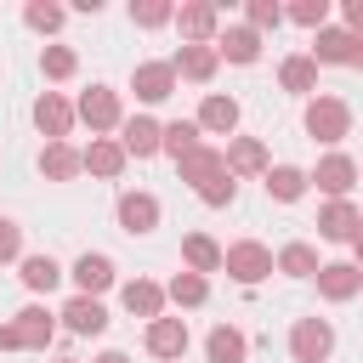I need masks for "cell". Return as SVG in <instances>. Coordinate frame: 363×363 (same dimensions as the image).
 Returning a JSON list of instances; mask_svg holds the SVG:
<instances>
[{
  "label": "cell",
  "instance_id": "cell-1",
  "mask_svg": "<svg viewBox=\"0 0 363 363\" xmlns=\"http://www.w3.org/2000/svg\"><path fill=\"white\" fill-rule=\"evenodd\" d=\"M221 272H227L233 284L255 289V284L272 272V250H267L261 238H238V244H227V250H221Z\"/></svg>",
  "mask_w": 363,
  "mask_h": 363
},
{
  "label": "cell",
  "instance_id": "cell-2",
  "mask_svg": "<svg viewBox=\"0 0 363 363\" xmlns=\"http://www.w3.org/2000/svg\"><path fill=\"white\" fill-rule=\"evenodd\" d=\"M306 136L323 142V147L346 142V136H352V108H346L340 96H312V102H306Z\"/></svg>",
  "mask_w": 363,
  "mask_h": 363
},
{
  "label": "cell",
  "instance_id": "cell-3",
  "mask_svg": "<svg viewBox=\"0 0 363 363\" xmlns=\"http://www.w3.org/2000/svg\"><path fill=\"white\" fill-rule=\"evenodd\" d=\"M318 238L363 250V216H357V204H352V199H329V204L318 210Z\"/></svg>",
  "mask_w": 363,
  "mask_h": 363
},
{
  "label": "cell",
  "instance_id": "cell-4",
  "mask_svg": "<svg viewBox=\"0 0 363 363\" xmlns=\"http://www.w3.org/2000/svg\"><path fill=\"white\" fill-rule=\"evenodd\" d=\"M329 352H335V329H329L323 318H295V329H289V357H295V363H329Z\"/></svg>",
  "mask_w": 363,
  "mask_h": 363
},
{
  "label": "cell",
  "instance_id": "cell-5",
  "mask_svg": "<svg viewBox=\"0 0 363 363\" xmlns=\"http://www.w3.org/2000/svg\"><path fill=\"white\" fill-rule=\"evenodd\" d=\"M170 23L182 28L187 45H210V40L221 34V6H210V0H187V6L170 11Z\"/></svg>",
  "mask_w": 363,
  "mask_h": 363
},
{
  "label": "cell",
  "instance_id": "cell-6",
  "mask_svg": "<svg viewBox=\"0 0 363 363\" xmlns=\"http://www.w3.org/2000/svg\"><path fill=\"white\" fill-rule=\"evenodd\" d=\"M74 119H85L91 125V136H102V130H119V91L113 85H91L79 102H74Z\"/></svg>",
  "mask_w": 363,
  "mask_h": 363
},
{
  "label": "cell",
  "instance_id": "cell-7",
  "mask_svg": "<svg viewBox=\"0 0 363 363\" xmlns=\"http://www.w3.org/2000/svg\"><path fill=\"white\" fill-rule=\"evenodd\" d=\"M34 125H40L45 142H68V130H74V102H68L62 91H40V96H34Z\"/></svg>",
  "mask_w": 363,
  "mask_h": 363
},
{
  "label": "cell",
  "instance_id": "cell-8",
  "mask_svg": "<svg viewBox=\"0 0 363 363\" xmlns=\"http://www.w3.org/2000/svg\"><path fill=\"white\" fill-rule=\"evenodd\" d=\"M318 182V193H329V199H352V187H357V164H352V153H329V159H318V170L306 176V187Z\"/></svg>",
  "mask_w": 363,
  "mask_h": 363
},
{
  "label": "cell",
  "instance_id": "cell-9",
  "mask_svg": "<svg viewBox=\"0 0 363 363\" xmlns=\"http://www.w3.org/2000/svg\"><path fill=\"white\" fill-rule=\"evenodd\" d=\"M318 295L323 301H352L357 289H363V267L357 261H318Z\"/></svg>",
  "mask_w": 363,
  "mask_h": 363
},
{
  "label": "cell",
  "instance_id": "cell-10",
  "mask_svg": "<svg viewBox=\"0 0 363 363\" xmlns=\"http://www.w3.org/2000/svg\"><path fill=\"white\" fill-rule=\"evenodd\" d=\"M113 216H119V227H125L130 238H147V233L159 227V199H153V193H119Z\"/></svg>",
  "mask_w": 363,
  "mask_h": 363
},
{
  "label": "cell",
  "instance_id": "cell-11",
  "mask_svg": "<svg viewBox=\"0 0 363 363\" xmlns=\"http://www.w3.org/2000/svg\"><path fill=\"white\" fill-rule=\"evenodd\" d=\"M306 57L312 62H346V68H357L363 62V40H352L346 28H318V40H312Z\"/></svg>",
  "mask_w": 363,
  "mask_h": 363
},
{
  "label": "cell",
  "instance_id": "cell-12",
  "mask_svg": "<svg viewBox=\"0 0 363 363\" xmlns=\"http://www.w3.org/2000/svg\"><path fill=\"white\" fill-rule=\"evenodd\" d=\"M119 153L125 159H153L159 153V119H147V113H136V119H119Z\"/></svg>",
  "mask_w": 363,
  "mask_h": 363
},
{
  "label": "cell",
  "instance_id": "cell-13",
  "mask_svg": "<svg viewBox=\"0 0 363 363\" xmlns=\"http://www.w3.org/2000/svg\"><path fill=\"white\" fill-rule=\"evenodd\" d=\"M125 164H130V159L119 153L113 136H91V147H79V170H91V176H102V182H119Z\"/></svg>",
  "mask_w": 363,
  "mask_h": 363
},
{
  "label": "cell",
  "instance_id": "cell-14",
  "mask_svg": "<svg viewBox=\"0 0 363 363\" xmlns=\"http://www.w3.org/2000/svg\"><path fill=\"white\" fill-rule=\"evenodd\" d=\"M68 278H74V289H79V295H91V301H96L102 289H113V261H108L102 250H85V255L68 267Z\"/></svg>",
  "mask_w": 363,
  "mask_h": 363
},
{
  "label": "cell",
  "instance_id": "cell-15",
  "mask_svg": "<svg viewBox=\"0 0 363 363\" xmlns=\"http://www.w3.org/2000/svg\"><path fill=\"white\" fill-rule=\"evenodd\" d=\"M11 329H17V352H45L51 335H57V318H51L45 306H23Z\"/></svg>",
  "mask_w": 363,
  "mask_h": 363
},
{
  "label": "cell",
  "instance_id": "cell-16",
  "mask_svg": "<svg viewBox=\"0 0 363 363\" xmlns=\"http://www.w3.org/2000/svg\"><path fill=\"white\" fill-rule=\"evenodd\" d=\"M210 45H216V57H227V62H244V68L261 57V34H255V28H244V23H227V28H221Z\"/></svg>",
  "mask_w": 363,
  "mask_h": 363
},
{
  "label": "cell",
  "instance_id": "cell-17",
  "mask_svg": "<svg viewBox=\"0 0 363 363\" xmlns=\"http://www.w3.org/2000/svg\"><path fill=\"white\" fill-rule=\"evenodd\" d=\"M170 68H176V79L210 85V79H216V68H221V57H216V45H182V51L170 57Z\"/></svg>",
  "mask_w": 363,
  "mask_h": 363
},
{
  "label": "cell",
  "instance_id": "cell-18",
  "mask_svg": "<svg viewBox=\"0 0 363 363\" xmlns=\"http://www.w3.org/2000/svg\"><path fill=\"white\" fill-rule=\"evenodd\" d=\"M130 91H136V102H164V96L176 91V68H170V62H136Z\"/></svg>",
  "mask_w": 363,
  "mask_h": 363
},
{
  "label": "cell",
  "instance_id": "cell-19",
  "mask_svg": "<svg viewBox=\"0 0 363 363\" xmlns=\"http://www.w3.org/2000/svg\"><path fill=\"white\" fill-rule=\"evenodd\" d=\"M193 125H199V136H204V130H210V136H233V130H238V102L221 96V91H210V96L199 102V119H193Z\"/></svg>",
  "mask_w": 363,
  "mask_h": 363
},
{
  "label": "cell",
  "instance_id": "cell-20",
  "mask_svg": "<svg viewBox=\"0 0 363 363\" xmlns=\"http://www.w3.org/2000/svg\"><path fill=\"white\" fill-rule=\"evenodd\" d=\"M142 340H147V352H153V357H182L193 335H187V318H153Z\"/></svg>",
  "mask_w": 363,
  "mask_h": 363
},
{
  "label": "cell",
  "instance_id": "cell-21",
  "mask_svg": "<svg viewBox=\"0 0 363 363\" xmlns=\"http://www.w3.org/2000/svg\"><path fill=\"white\" fill-rule=\"evenodd\" d=\"M221 164H227V176H233V182H238V176H267V142L238 136V142L221 153Z\"/></svg>",
  "mask_w": 363,
  "mask_h": 363
},
{
  "label": "cell",
  "instance_id": "cell-22",
  "mask_svg": "<svg viewBox=\"0 0 363 363\" xmlns=\"http://www.w3.org/2000/svg\"><path fill=\"white\" fill-rule=\"evenodd\" d=\"M119 301H125V312H130V318H147V323H153V318H164V289H159L153 278H130V284L119 289Z\"/></svg>",
  "mask_w": 363,
  "mask_h": 363
},
{
  "label": "cell",
  "instance_id": "cell-23",
  "mask_svg": "<svg viewBox=\"0 0 363 363\" xmlns=\"http://www.w3.org/2000/svg\"><path fill=\"white\" fill-rule=\"evenodd\" d=\"M204 357H210V363H244V357H250L244 329H238V323H216V329L204 335Z\"/></svg>",
  "mask_w": 363,
  "mask_h": 363
},
{
  "label": "cell",
  "instance_id": "cell-24",
  "mask_svg": "<svg viewBox=\"0 0 363 363\" xmlns=\"http://www.w3.org/2000/svg\"><path fill=\"white\" fill-rule=\"evenodd\" d=\"M57 318H62L74 335H102V329H108V306H102V301H91V295H74Z\"/></svg>",
  "mask_w": 363,
  "mask_h": 363
},
{
  "label": "cell",
  "instance_id": "cell-25",
  "mask_svg": "<svg viewBox=\"0 0 363 363\" xmlns=\"http://www.w3.org/2000/svg\"><path fill=\"white\" fill-rule=\"evenodd\" d=\"M40 176L45 182H74L79 176V147L74 142H45L40 147Z\"/></svg>",
  "mask_w": 363,
  "mask_h": 363
},
{
  "label": "cell",
  "instance_id": "cell-26",
  "mask_svg": "<svg viewBox=\"0 0 363 363\" xmlns=\"http://www.w3.org/2000/svg\"><path fill=\"white\" fill-rule=\"evenodd\" d=\"M278 85H284V91H295V96H312V91H318V62H312L306 51L284 57V62H278Z\"/></svg>",
  "mask_w": 363,
  "mask_h": 363
},
{
  "label": "cell",
  "instance_id": "cell-27",
  "mask_svg": "<svg viewBox=\"0 0 363 363\" xmlns=\"http://www.w3.org/2000/svg\"><path fill=\"white\" fill-rule=\"evenodd\" d=\"M267 199H278V204H295L301 193H306V170L301 164H267Z\"/></svg>",
  "mask_w": 363,
  "mask_h": 363
},
{
  "label": "cell",
  "instance_id": "cell-28",
  "mask_svg": "<svg viewBox=\"0 0 363 363\" xmlns=\"http://www.w3.org/2000/svg\"><path fill=\"white\" fill-rule=\"evenodd\" d=\"M182 261H187V272H221V244L210 238V233H187L182 238Z\"/></svg>",
  "mask_w": 363,
  "mask_h": 363
},
{
  "label": "cell",
  "instance_id": "cell-29",
  "mask_svg": "<svg viewBox=\"0 0 363 363\" xmlns=\"http://www.w3.org/2000/svg\"><path fill=\"white\" fill-rule=\"evenodd\" d=\"M176 170H182L187 187H199V182H210V176H221L227 164H221V147H204V142H199L187 159H176Z\"/></svg>",
  "mask_w": 363,
  "mask_h": 363
},
{
  "label": "cell",
  "instance_id": "cell-30",
  "mask_svg": "<svg viewBox=\"0 0 363 363\" xmlns=\"http://www.w3.org/2000/svg\"><path fill=\"white\" fill-rule=\"evenodd\" d=\"M17 278H23L34 295H51V289H57V278H62V267H57L51 255H23V261H17Z\"/></svg>",
  "mask_w": 363,
  "mask_h": 363
},
{
  "label": "cell",
  "instance_id": "cell-31",
  "mask_svg": "<svg viewBox=\"0 0 363 363\" xmlns=\"http://www.w3.org/2000/svg\"><path fill=\"white\" fill-rule=\"evenodd\" d=\"M193 147H199V125H193V119H170V125H159V153L187 159Z\"/></svg>",
  "mask_w": 363,
  "mask_h": 363
},
{
  "label": "cell",
  "instance_id": "cell-32",
  "mask_svg": "<svg viewBox=\"0 0 363 363\" xmlns=\"http://www.w3.org/2000/svg\"><path fill=\"white\" fill-rule=\"evenodd\" d=\"M272 272H284V278H312V272H318V250H312V244H284V250L272 255Z\"/></svg>",
  "mask_w": 363,
  "mask_h": 363
},
{
  "label": "cell",
  "instance_id": "cell-33",
  "mask_svg": "<svg viewBox=\"0 0 363 363\" xmlns=\"http://www.w3.org/2000/svg\"><path fill=\"white\" fill-rule=\"evenodd\" d=\"M164 301H176V306H204V301H210V278H199V272H176V278L164 284Z\"/></svg>",
  "mask_w": 363,
  "mask_h": 363
},
{
  "label": "cell",
  "instance_id": "cell-34",
  "mask_svg": "<svg viewBox=\"0 0 363 363\" xmlns=\"http://www.w3.org/2000/svg\"><path fill=\"white\" fill-rule=\"evenodd\" d=\"M62 17H68V11H62V6H51V0H28V6H23V23H28L34 34H57V28H62Z\"/></svg>",
  "mask_w": 363,
  "mask_h": 363
},
{
  "label": "cell",
  "instance_id": "cell-35",
  "mask_svg": "<svg viewBox=\"0 0 363 363\" xmlns=\"http://www.w3.org/2000/svg\"><path fill=\"white\" fill-rule=\"evenodd\" d=\"M74 68H79V57H74L68 45H45V51H40V74H45V79H74Z\"/></svg>",
  "mask_w": 363,
  "mask_h": 363
},
{
  "label": "cell",
  "instance_id": "cell-36",
  "mask_svg": "<svg viewBox=\"0 0 363 363\" xmlns=\"http://www.w3.org/2000/svg\"><path fill=\"white\" fill-rule=\"evenodd\" d=\"M193 193H199V204H210V210H221V204H233V199H238V182H233V176L221 170V176H210V182H199Z\"/></svg>",
  "mask_w": 363,
  "mask_h": 363
},
{
  "label": "cell",
  "instance_id": "cell-37",
  "mask_svg": "<svg viewBox=\"0 0 363 363\" xmlns=\"http://www.w3.org/2000/svg\"><path fill=\"white\" fill-rule=\"evenodd\" d=\"M170 11H176L170 0H130V23H136V28H164Z\"/></svg>",
  "mask_w": 363,
  "mask_h": 363
},
{
  "label": "cell",
  "instance_id": "cell-38",
  "mask_svg": "<svg viewBox=\"0 0 363 363\" xmlns=\"http://www.w3.org/2000/svg\"><path fill=\"white\" fill-rule=\"evenodd\" d=\"M244 17H250L244 28L267 34V28H278V23H284V6H278V0H250V6H244Z\"/></svg>",
  "mask_w": 363,
  "mask_h": 363
},
{
  "label": "cell",
  "instance_id": "cell-39",
  "mask_svg": "<svg viewBox=\"0 0 363 363\" xmlns=\"http://www.w3.org/2000/svg\"><path fill=\"white\" fill-rule=\"evenodd\" d=\"M284 17L301 23V28H329V0H301V6H289Z\"/></svg>",
  "mask_w": 363,
  "mask_h": 363
},
{
  "label": "cell",
  "instance_id": "cell-40",
  "mask_svg": "<svg viewBox=\"0 0 363 363\" xmlns=\"http://www.w3.org/2000/svg\"><path fill=\"white\" fill-rule=\"evenodd\" d=\"M6 261H23V227L0 216V267H6Z\"/></svg>",
  "mask_w": 363,
  "mask_h": 363
},
{
  "label": "cell",
  "instance_id": "cell-41",
  "mask_svg": "<svg viewBox=\"0 0 363 363\" xmlns=\"http://www.w3.org/2000/svg\"><path fill=\"white\" fill-rule=\"evenodd\" d=\"M0 352H17V329L11 323H0Z\"/></svg>",
  "mask_w": 363,
  "mask_h": 363
},
{
  "label": "cell",
  "instance_id": "cell-42",
  "mask_svg": "<svg viewBox=\"0 0 363 363\" xmlns=\"http://www.w3.org/2000/svg\"><path fill=\"white\" fill-rule=\"evenodd\" d=\"M96 363H130V357H125V352H102Z\"/></svg>",
  "mask_w": 363,
  "mask_h": 363
},
{
  "label": "cell",
  "instance_id": "cell-43",
  "mask_svg": "<svg viewBox=\"0 0 363 363\" xmlns=\"http://www.w3.org/2000/svg\"><path fill=\"white\" fill-rule=\"evenodd\" d=\"M57 363H79V357H57Z\"/></svg>",
  "mask_w": 363,
  "mask_h": 363
}]
</instances>
